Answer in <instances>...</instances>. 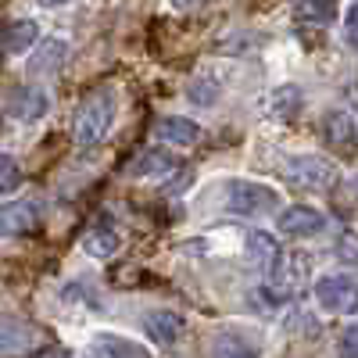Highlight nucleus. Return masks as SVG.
<instances>
[{
    "instance_id": "nucleus-1",
    "label": "nucleus",
    "mask_w": 358,
    "mask_h": 358,
    "mask_svg": "<svg viewBox=\"0 0 358 358\" xmlns=\"http://www.w3.org/2000/svg\"><path fill=\"white\" fill-rule=\"evenodd\" d=\"M115 108H118V101H115V90L111 86L94 90V94L79 104L76 126H72V140H76L79 151H90V147H97L108 136V129L115 122Z\"/></svg>"
},
{
    "instance_id": "nucleus-2",
    "label": "nucleus",
    "mask_w": 358,
    "mask_h": 358,
    "mask_svg": "<svg viewBox=\"0 0 358 358\" xmlns=\"http://www.w3.org/2000/svg\"><path fill=\"white\" fill-rule=\"evenodd\" d=\"M280 194L265 183H251V179H229L222 187V204L226 212H236V215H262L268 208H276Z\"/></svg>"
},
{
    "instance_id": "nucleus-3",
    "label": "nucleus",
    "mask_w": 358,
    "mask_h": 358,
    "mask_svg": "<svg viewBox=\"0 0 358 358\" xmlns=\"http://www.w3.org/2000/svg\"><path fill=\"white\" fill-rule=\"evenodd\" d=\"M315 301L322 312L334 315H355L358 312V283L348 276H322L315 283Z\"/></svg>"
},
{
    "instance_id": "nucleus-4",
    "label": "nucleus",
    "mask_w": 358,
    "mask_h": 358,
    "mask_svg": "<svg viewBox=\"0 0 358 358\" xmlns=\"http://www.w3.org/2000/svg\"><path fill=\"white\" fill-rule=\"evenodd\" d=\"M287 169H290V179H294V183L305 187V190H330V187H337V179H341L337 165L326 162V158H319V155L290 158Z\"/></svg>"
},
{
    "instance_id": "nucleus-5",
    "label": "nucleus",
    "mask_w": 358,
    "mask_h": 358,
    "mask_svg": "<svg viewBox=\"0 0 358 358\" xmlns=\"http://www.w3.org/2000/svg\"><path fill=\"white\" fill-rule=\"evenodd\" d=\"M40 201L25 197V201H11L4 212H0V233L4 236H25L40 226Z\"/></svg>"
},
{
    "instance_id": "nucleus-6",
    "label": "nucleus",
    "mask_w": 358,
    "mask_h": 358,
    "mask_svg": "<svg viewBox=\"0 0 358 358\" xmlns=\"http://www.w3.org/2000/svg\"><path fill=\"white\" fill-rule=\"evenodd\" d=\"M322 140L330 151L337 155H351L355 147H358V126H355V118L348 111H330L322 118Z\"/></svg>"
},
{
    "instance_id": "nucleus-7",
    "label": "nucleus",
    "mask_w": 358,
    "mask_h": 358,
    "mask_svg": "<svg viewBox=\"0 0 358 358\" xmlns=\"http://www.w3.org/2000/svg\"><path fill=\"white\" fill-rule=\"evenodd\" d=\"M322 226H326V215L315 212V208H308V204L283 208V212L276 215V229L283 236H315Z\"/></svg>"
},
{
    "instance_id": "nucleus-8",
    "label": "nucleus",
    "mask_w": 358,
    "mask_h": 358,
    "mask_svg": "<svg viewBox=\"0 0 358 358\" xmlns=\"http://www.w3.org/2000/svg\"><path fill=\"white\" fill-rule=\"evenodd\" d=\"M143 330H147V337H151L155 344H162V348H172L176 341H179V334H183V319H179L176 312H147V319H143Z\"/></svg>"
},
{
    "instance_id": "nucleus-9",
    "label": "nucleus",
    "mask_w": 358,
    "mask_h": 358,
    "mask_svg": "<svg viewBox=\"0 0 358 358\" xmlns=\"http://www.w3.org/2000/svg\"><path fill=\"white\" fill-rule=\"evenodd\" d=\"M155 133H158L162 143H172V147H194L201 140V126L190 122V118H179V115L162 118V122L155 126Z\"/></svg>"
},
{
    "instance_id": "nucleus-10",
    "label": "nucleus",
    "mask_w": 358,
    "mask_h": 358,
    "mask_svg": "<svg viewBox=\"0 0 358 358\" xmlns=\"http://www.w3.org/2000/svg\"><path fill=\"white\" fill-rule=\"evenodd\" d=\"M65 57H69V43L65 40H43L36 47V54L29 57V72L33 76H50L65 65Z\"/></svg>"
},
{
    "instance_id": "nucleus-11",
    "label": "nucleus",
    "mask_w": 358,
    "mask_h": 358,
    "mask_svg": "<svg viewBox=\"0 0 358 358\" xmlns=\"http://www.w3.org/2000/svg\"><path fill=\"white\" fill-rule=\"evenodd\" d=\"M90 355L94 358H151L140 344H133L129 337H115V334H97Z\"/></svg>"
},
{
    "instance_id": "nucleus-12",
    "label": "nucleus",
    "mask_w": 358,
    "mask_h": 358,
    "mask_svg": "<svg viewBox=\"0 0 358 358\" xmlns=\"http://www.w3.org/2000/svg\"><path fill=\"white\" fill-rule=\"evenodd\" d=\"M11 115H18L22 122H36V118L47 115V94H43L40 86H22V90H15Z\"/></svg>"
},
{
    "instance_id": "nucleus-13",
    "label": "nucleus",
    "mask_w": 358,
    "mask_h": 358,
    "mask_svg": "<svg viewBox=\"0 0 358 358\" xmlns=\"http://www.w3.org/2000/svg\"><path fill=\"white\" fill-rule=\"evenodd\" d=\"M118 244H122V236H118V229L111 222H97V226H90V233L83 236V248L86 255H94V258H111L118 251Z\"/></svg>"
},
{
    "instance_id": "nucleus-14",
    "label": "nucleus",
    "mask_w": 358,
    "mask_h": 358,
    "mask_svg": "<svg viewBox=\"0 0 358 358\" xmlns=\"http://www.w3.org/2000/svg\"><path fill=\"white\" fill-rule=\"evenodd\" d=\"M248 258H251V265L265 268V273H273L276 262H280V244H276V236H268V233L255 229V233L248 236Z\"/></svg>"
},
{
    "instance_id": "nucleus-15",
    "label": "nucleus",
    "mask_w": 358,
    "mask_h": 358,
    "mask_svg": "<svg viewBox=\"0 0 358 358\" xmlns=\"http://www.w3.org/2000/svg\"><path fill=\"white\" fill-rule=\"evenodd\" d=\"M33 341H36L33 326H25L18 319H4V322H0V351H4V355H18L25 348H33Z\"/></svg>"
},
{
    "instance_id": "nucleus-16",
    "label": "nucleus",
    "mask_w": 358,
    "mask_h": 358,
    "mask_svg": "<svg viewBox=\"0 0 358 358\" xmlns=\"http://www.w3.org/2000/svg\"><path fill=\"white\" fill-rule=\"evenodd\" d=\"M212 355L215 358H258L255 344H248L241 334H219L212 344Z\"/></svg>"
},
{
    "instance_id": "nucleus-17",
    "label": "nucleus",
    "mask_w": 358,
    "mask_h": 358,
    "mask_svg": "<svg viewBox=\"0 0 358 358\" xmlns=\"http://www.w3.org/2000/svg\"><path fill=\"white\" fill-rule=\"evenodd\" d=\"M33 43H36V25H33V22H11V25H8V33H4V50L22 54V50H29Z\"/></svg>"
},
{
    "instance_id": "nucleus-18",
    "label": "nucleus",
    "mask_w": 358,
    "mask_h": 358,
    "mask_svg": "<svg viewBox=\"0 0 358 358\" xmlns=\"http://www.w3.org/2000/svg\"><path fill=\"white\" fill-rule=\"evenodd\" d=\"M172 169H176V162H172L165 151H147V155L133 165L136 176H162V172H172Z\"/></svg>"
},
{
    "instance_id": "nucleus-19",
    "label": "nucleus",
    "mask_w": 358,
    "mask_h": 358,
    "mask_svg": "<svg viewBox=\"0 0 358 358\" xmlns=\"http://www.w3.org/2000/svg\"><path fill=\"white\" fill-rule=\"evenodd\" d=\"M22 187V169L11 155H0V197L4 194H15Z\"/></svg>"
},
{
    "instance_id": "nucleus-20",
    "label": "nucleus",
    "mask_w": 358,
    "mask_h": 358,
    "mask_svg": "<svg viewBox=\"0 0 358 358\" xmlns=\"http://www.w3.org/2000/svg\"><path fill=\"white\" fill-rule=\"evenodd\" d=\"M341 358H358V322L341 337Z\"/></svg>"
},
{
    "instance_id": "nucleus-21",
    "label": "nucleus",
    "mask_w": 358,
    "mask_h": 358,
    "mask_svg": "<svg viewBox=\"0 0 358 358\" xmlns=\"http://www.w3.org/2000/svg\"><path fill=\"white\" fill-rule=\"evenodd\" d=\"M344 18H348V29H351V33H358V4H351Z\"/></svg>"
},
{
    "instance_id": "nucleus-22",
    "label": "nucleus",
    "mask_w": 358,
    "mask_h": 358,
    "mask_svg": "<svg viewBox=\"0 0 358 358\" xmlns=\"http://www.w3.org/2000/svg\"><path fill=\"white\" fill-rule=\"evenodd\" d=\"M36 358H65V351H57V348H47L43 355H36Z\"/></svg>"
},
{
    "instance_id": "nucleus-23",
    "label": "nucleus",
    "mask_w": 358,
    "mask_h": 358,
    "mask_svg": "<svg viewBox=\"0 0 358 358\" xmlns=\"http://www.w3.org/2000/svg\"><path fill=\"white\" fill-rule=\"evenodd\" d=\"M0 69H4V47H0Z\"/></svg>"
}]
</instances>
